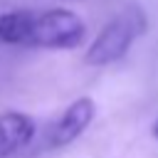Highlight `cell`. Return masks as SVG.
<instances>
[{
  "mask_svg": "<svg viewBox=\"0 0 158 158\" xmlns=\"http://www.w3.org/2000/svg\"><path fill=\"white\" fill-rule=\"evenodd\" d=\"M96 116V104L91 96H79L74 99L64 111L62 116L54 121L52 131H49V146L52 148H64L69 143H74L94 121Z\"/></svg>",
  "mask_w": 158,
  "mask_h": 158,
  "instance_id": "3",
  "label": "cell"
},
{
  "mask_svg": "<svg viewBox=\"0 0 158 158\" xmlns=\"http://www.w3.org/2000/svg\"><path fill=\"white\" fill-rule=\"evenodd\" d=\"M37 133V123L30 114L5 111L0 114V158H10L27 148Z\"/></svg>",
  "mask_w": 158,
  "mask_h": 158,
  "instance_id": "4",
  "label": "cell"
},
{
  "mask_svg": "<svg viewBox=\"0 0 158 158\" xmlns=\"http://www.w3.org/2000/svg\"><path fill=\"white\" fill-rule=\"evenodd\" d=\"M151 136L158 141V118H156V121H153V126H151Z\"/></svg>",
  "mask_w": 158,
  "mask_h": 158,
  "instance_id": "6",
  "label": "cell"
},
{
  "mask_svg": "<svg viewBox=\"0 0 158 158\" xmlns=\"http://www.w3.org/2000/svg\"><path fill=\"white\" fill-rule=\"evenodd\" d=\"M86 40V22L64 7L30 10L22 47L32 49H74Z\"/></svg>",
  "mask_w": 158,
  "mask_h": 158,
  "instance_id": "2",
  "label": "cell"
},
{
  "mask_svg": "<svg viewBox=\"0 0 158 158\" xmlns=\"http://www.w3.org/2000/svg\"><path fill=\"white\" fill-rule=\"evenodd\" d=\"M27 20H30V10L27 7L0 12V44L22 47L25 32H27Z\"/></svg>",
  "mask_w": 158,
  "mask_h": 158,
  "instance_id": "5",
  "label": "cell"
},
{
  "mask_svg": "<svg viewBox=\"0 0 158 158\" xmlns=\"http://www.w3.org/2000/svg\"><path fill=\"white\" fill-rule=\"evenodd\" d=\"M146 30H148V15H146V10L141 5L123 7L91 40V44L86 47L84 62L91 64V67H106V64H114V62L123 59L128 54L131 44L138 37H143Z\"/></svg>",
  "mask_w": 158,
  "mask_h": 158,
  "instance_id": "1",
  "label": "cell"
}]
</instances>
